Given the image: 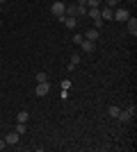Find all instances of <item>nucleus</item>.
I'll return each mask as SVG.
<instances>
[{"mask_svg": "<svg viewBox=\"0 0 137 152\" xmlns=\"http://www.w3.org/2000/svg\"><path fill=\"white\" fill-rule=\"evenodd\" d=\"M135 114H137V111H135V104H133V107H128L126 111H121V114H119L117 121H121V123H130L133 118H135Z\"/></svg>", "mask_w": 137, "mask_h": 152, "instance_id": "nucleus-1", "label": "nucleus"}, {"mask_svg": "<svg viewBox=\"0 0 137 152\" xmlns=\"http://www.w3.org/2000/svg\"><path fill=\"white\" fill-rule=\"evenodd\" d=\"M34 93H37V98H46V95L50 93V84H48V82H37Z\"/></svg>", "mask_w": 137, "mask_h": 152, "instance_id": "nucleus-2", "label": "nucleus"}, {"mask_svg": "<svg viewBox=\"0 0 137 152\" xmlns=\"http://www.w3.org/2000/svg\"><path fill=\"white\" fill-rule=\"evenodd\" d=\"M64 12H66V5H64V2H59V0L50 5V14H53V16H57V18H59V16H64Z\"/></svg>", "mask_w": 137, "mask_h": 152, "instance_id": "nucleus-3", "label": "nucleus"}, {"mask_svg": "<svg viewBox=\"0 0 137 152\" xmlns=\"http://www.w3.org/2000/svg\"><path fill=\"white\" fill-rule=\"evenodd\" d=\"M19 141H21V134L16 132V129H14V132H7V134H5V143H7V145H16Z\"/></svg>", "mask_w": 137, "mask_h": 152, "instance_id": "nucleus-4", "label": "nucleus"}, {"mask_svg": "<svg viewBox=\"0 0 137 152\" xmlns=\"http://www.w3.org/2000/svg\"><path fill=\"white\" fill-rule=\"evenodd\" d=\"M59 20H62V23H64L66 27H69V30H76V27H78V20H76V16H59Z\"/></svg>", "mask_w": 137, "mask_h": 152, "instance_id": "nucleus-5", "label": "nucleus"}, {"mask_svg": "<svg viewBox=\"0 0 137 152\" xmlns=\"http://www.w3.org/2000/svg\"><path fill=\"white\" fill-rule=\"evenodd\" d=\"M130 18V12H128V9H124V7H121V9H117V12H114V16H112V20H128Z\"/></svg>", "mask_w": 137, "mask_h": 152, "instance_id": "nucleus-6", "label": "nucleus"}, {"mask_svg": "<svg viewBox=\"0 0 137 152\" xmlns=\"http://www.w3.org/2000/svg\"><path fill=\"white\" fill-rule=\"evenodd\" d=\"M112 16H114V9L105 5L103 9H101V18H103V20H112Z\"/></svg>", "mask_w": 137, "mask_h": 152, "instance_id": "nucleus-7", "label": "nucleus"}, {"mask_svg": "<svg viewBox=\"0 0 137 152\" xmlns=\"http://www.w3.org/2000/svg\"><path fill=\"white\" fill-rule=\"evenodd\" d=\"M80 48H82V52H94L96 50V41H82V43H80Z\"/></svg>", "mask_w": 137, "mask_h": 152, "instance_id": "nucleus-8", "label": "nucleus"}, {"mask_svg": "<svg viewBox=\"0 0 137 152\" xmlns=\"http://www.w3.org/2000/svg\"><path fill=\"white\" fill-rule=\"evenodd\" d=\"M126 23H128V34L137 37V18H128Z\"/></svg>", "mask_w": 137, "mask_h": 152, "instance_id": "nucleus-9", "label": "nucleus"}, {"mask_svg": "<svg viewBox=\"0 0 137 152\" xmlns=\"http://www.w3.org/2000/svg\"><path fill=\"white\" fill-rule=\"evenodd\" d=\"M85 39H87V41H98V30H96V27H94V30H89V32L85 34Z\"/></svg>", "mask_w": 137, "mask_h": 152, "instance_id": "nucleus-10", "label": "nucleus"}, {"mask_svg": "<svg viewBox=\"0 0 137 152\" xmlns=\"http://www.w3.org/2000/svg\"><path fill=\"white\" fill-rule=\"evenodd\" d=\"M66 16H78V5H66Z\"/></svg>", "mask_w": 137, "mask_h": 152, "instance_id": "nucleus-11", "label": "nucleus"}, {"mask_svg": "<svg viewBox=\"0 0 137 152\" xmlns=\"http://www.w3.org/2000/svg\"><path fill=\"white\" fill-rule=\"evenodd\" d=\"M119 114H121V109H119V107H114V104H112V107L107 109V116H110V118H119Z\"/></svg>", "mask_w": 137, "mask_h": 152, "instance_id": "nucleus-12", "label": "nucleus"}, {"mask_svg": "<svg viewBox=\"0 0 137 152\" xmlns=\"http://www.w3.org/2000/svg\"><path fill=\"white\" fill-rule=\"evenodd\" d=\"M16 121H19V123H27V121H30V114H27V111H19Z\"/></svg>", "mask_w": 137, "mask_h": 152, "instance_id": "nucleus-13", "label": "nucleus"}, {"mask_svg": "<svg viewBox=\"0 0 137 152\" xmlns=\"http://www.w3.org/2000/svg\"><path fill=\"white\" fill-rule=\"evenodd\" d=\"M78 64H80V55H73V57H71V64H69V70H73Z\"/></svg>", "mask_w": 137, "mask_h": 152, "instance_id": "nucleus-14", "label": "nucleus"}, {"mask_svg": "<svg viewBox=\"0 0 137 152\" xmlns=\"http://www.w3.org/2000/svg\"><path fill=\"white\" fill-rule=\"evenodd\" d=\"M14 129H16V132H19V134H21V136H23V134H25V132H27V125H25V123H19V125L14 127Z\"/></svg>", "mask_w": 137, "mask_h": 152, "instance_id": "nucleus-15", "label": "nucleus"}, {"mask_svg": "<svg viewBox=\"0 0 137 152\" xmlns=\"http://www.w3.org/2000/svg\"><path fill=\"white\" fill-rule=\"evenodd\" d=\"M94 7H101V0H87V9H94Z\"/></svg>", "mask_w": 137, "mask_h": 152, "instance_id": "nucleus-16", "label": "nucleus"}, {"mask_svg": "<svg viewBox=\"0 0 137 152\" xmlns=\"http://www.w3.org/2000/svg\"><path fill=\"white\" fill-rule=\"evenodd\" d=\"M71 41H73L76 45H80L82 41H85V37H82V34H76V37H71Z\"/></svg>", "mask_w": 137, "mask_h": 152, "instance_id": "nucleus-17", "label": "nucleus"}, {"mask_svg": "<svg viewBox=\"0 0 137 152\" xmlns=\"http://www.w3.org/2000/svg\"><path fill=\"white\" fill-rule=\"evenodd\" d=\"M37 82H48V75L46 73H37Z\"/></svg>", "mask_w": 137, "mask_h": 152, "instance_id": "nucleus-18", "label": "nucleus"}, {"mask_svg": "<svg viewBox=\"0 0 137 152\" xmlns=\"http://www.w3.org/2000/svg\"><path fill=\"white\" fill-rule=\"evenodd\" d=\"M78 16H87V7L78 5Z\"/></svg>", "mask_w": 137, "mask_h": 152, "instance_id": "nucleus-19", "label": "nucleus"}, {"mask_svg": "<svg viewBox=\"0 0 137 152\" xmlns=\"http://www.w3.org/2000/svg\"><path fill=\"white\" fill-rule=\"evenodd\" d=\"M62 89L69 91V89H71V82H69V80H64V82H62Z\"/></svg>", "mask_w": 137, "mask_h": 152, "instance_id": "nucleus-20", "label": "nucleus"}, {"mask_svg": "<svg viewBox=\"0 0 137 152\" xmlns=\"http://www.w3.org/2000/svg\"><path fill=\"white\" fill-rule=\"evenodd\" d=\"M5 145H7V143H5V139H0V150H2Z\"/></svg>", "mask_w": 137, "mask_h": 152, "instance_id": "nucleus-21", "label": "nucleus"}, {"mask_svg": "<svg viewBox=\"0 0 137 152\" xmlns=\"http://www.w3.org/2000/svg\"><path fill=\"white\" fill-rule=\"evenodd\" d=\"M78 5H82V7H87V0H78Z\"/></svg>", "mask_w": 137, "mask_h": 152, "instance_id": "nucleus-22", "label": "nucleus"}, {"mask_svg": "<svg viewBox=\"0 0 137 152\" xmlns=\"http://www.w3.org/2000/svg\"><path fill=\"white\" fill-rule=\"evenodd\" d=\"M0 5H5V0H0Z\"/></svg>", "mask_w": 137, "mask_h": 152, "instance_id": "nucleus-23", "label": "nucleus"}, {"mask_svg": "<svg viewBox=\"0 0 137 152\" xmlns=\"http://www.w3.org/2000/svg\"><path fill=\"white\" fill-rule=\"evenodd\" d=\"M0 27H2V18H0Z\"/></svg>", "mask_w": 137, "mask_h": 152, "instance_id": "nucleus-24", "label": "nucleus"}]
</instances>
